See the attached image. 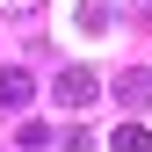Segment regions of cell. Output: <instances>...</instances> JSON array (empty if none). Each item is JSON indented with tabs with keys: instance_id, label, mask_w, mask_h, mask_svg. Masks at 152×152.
I'll return each instance as SVG.
<instances>
[{
	"instance_id": "obj_1",
	"label": "cell",
	"mask_w": 152,
	"mask_h": 152,
	"mask_svg": "<svg viewBox=\"0 0 152 152\" xmlns=\"http://www.w3.org/2000/svg\"><path fill=\"white\" fill-rule=\"evenodd\" d=\"M51 94H58V109H87L94 94H102V80H94L87 65H65L58 80H51Z\"/></svg>"
},
{
	"instance_id": "obj_2",
	"label": "cell",
	"mask_w": 152,
	"mask_h": 152,
	"mask_svg": "<svg viewBox=\"0 0 152 152\" xmlns=\"http://www.w3.org/2000/svg\"><path fill=\"white\" fill-rule=\"evenodd\" d=\"M116 102H123V109H145V102H152V72H145V65L116 72Z\"/></svg>"
},
{
	"instance_id": "obj_3",
	"label": "cell",
	"mask_w": 152,
	"mask_h": 152,
	"mask_svg": "<svg viewBox=\"0 0 152 152\" xmlns=\"http://www.w3.org/2000/svg\"><path fill=\"white\" fill-rule=\"evenodd\" d=\"M29 87H36V80H29L22 65H0V102H7V109H22V102H29Z\"/></svg>"
},
{
	"instance_id": "obj_4",
	"label": "cell",
	"mask_w": 152,
	"mask_h": 152,
	"mask_svg": "<svg viewBox=\"0 0 152 152\" xmlns=\"http://www.w3.org/2000/svg\"><path fill=\"white\" fill-rule=\"evenodd\" d=\"M80 29H87V36L116 29V7H109V0H80Z\"/></svg>"
},
{
	"instance_id": "obj_5",
	"label": "cell",
	"mask_w": 152,
	"mask_h": 152,
	"mask_svg": "<svg viewBox=\"0 0 152 152\" xmlns=\"http://www.w3.org/2000/svg\"><path fill=\"white\" fill-rule=\"evenodd\" d=\"M109 145H116V152H152V130H145V123H123Z\"/></svg>"
},
{
	"instance_id": "obj_6",
	"label": "cell",
	"mask_w": 152,
	"mask_h": 152,
	"mask_svg": "<svg viewBox=\"0 0 152 152\" xmlns=\"http://www.w3.org/2000/svg\"><path fill=\"white\" fill-rule=\"evenodd\" d=\"M51 138H58V130H44V123H22V130H15V145H22V152H44Z\"/></svg>"
},
{
	"instance_id": "obj_7",
	"label": "cell",
	"mask_w": 152,
	"mask_h": 152,
	"mask_svg": "<svg viewBox=\"0 0 152 152\" xmlns=\"http://www.w3.org/2000/svg\"><path fill=\"white\" fill-rule=\"evenodd\" d=\"M0 7H7V15H36L44 0H0Z\"/></svg>"
}]
</instances>
